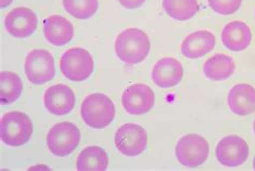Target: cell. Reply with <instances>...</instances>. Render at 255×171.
Returning <instances> with one entry per match:
<instances>
[{
  "label": "cell",
  "mask_w": 255,
  "mask_h": 171,
  "mask_svg": "<svg viewBox=\"0 0 255 171\" xmlns=\"http://www.w3.org/2000/svg\"><path fill=\"white\" fill-rule=\"evenodd\" d=\"M209 151V143L205 137L198 134H189L179 139L176 146V157L181 165L195 168L207 161Z\"/></svg>",
  "instance_id": "obj_6"
},
{
  "label": "cell",
  "mask_w": 255,
  "mask_h": 171,
  "mask_svg": "<svg viewBox=\"0 0 255 171\" xmlns=\"http://www.w3.org/2000/svg\"><path fill=\"white\" fill-rule=\"evenodd\" d=\"M13 2V0H0V8L4 9L6 6H9Z\"/></svg>",
  "instance_id": "obj_25"
},
{
  "label": "cell",
  "mask_w": 255,
  "mask_h": 171,
  "mask_svg": "<svg viewBox=\"0 0 255 171\" xmlns=\"http://www.w3.org/2000/svg\"><path fill=\"white\" fill-rule=\"evenodd\" d=\"M236 70L235 60L226 54H214L208 58L203 66V72L207 79L211 81H224L232 77Z\"/></svg>",
  "instance_id": "obj_18"
},
{
  "label": "cell",
  "mask_w": 255,
  "mask_h": 171,
  "mask_svg": "<svg viewBox=\"0 0 255 171\" xmlns=\"http://www.w3.org/2000/svg\"><path fill=\"white\" fill-rule=\"evenodd\" d=\"M163 9L171 18L185 22L196 15L199 4L197 0H163Z\"/></svg>",
  "instance_id": "obj_21"
},
{
  "label": "cell",
  "mask_w": 255,
  "mask_h": 171,
  "mask_svg": "<svg viewBox=\"0 0 255 171\" xmlns=\"http://www.w3.org/2000/svg\"><path fill=\"white\" fill-rule=\"evenodd\" d=\"M81 139V133L71 122H60L52 126L46 136L49 151L55 156H68L75 151Z\"/></svg>",
  "instance_id": "obj_5"
},
{
  "label": "cell",
  "mask_w": 255,
  "mask_h": 171,
  "mask_svg": "<svg viewBox=\"0 0 255 171\" xmlns=\"http://www.w3.org/2000/svg\"><path fill=\"white\" fill-rule=\"evenodd\" d=\"M114 145L121 154L138 156L145 151L147 133L141 125L127 123L118 128L114 135Z\"/></svg>",
  "instance_id": "obj_7"
},
{
  "label": "cell",
  "mask_w": 255,
  "mask_h": 171,
  "mask_svg": "<svg viewBox=\"0 0 255 171\" xmlns=\"http://www.w3.org/2000/svg\"><path fill=\"white\" fill-rule=\"evenodd\" d=\"M24 69L32 84L42 85L55 76V60L46 50H32L25 58Z\"/></svg>",
  "instance_id": "obj_8"
},
{
  "label": "cell",
  "mask_w": 255,
  "mask_h": 171,
  "mask_svg": "<svg viewBox=\"0 0 255 171\" xmlns=\"http://www.w3.org/2000/svg\"><path fill=\"white\" fill-rule=\"evenodd\" d=\"M253 132L255 134V119H254V122H253Z\"/></svg>",
  "instance_id": "obj_26"
},
{
  "label": "cell",
  "mask_w": 255,
  "mask_h": 171,
  "mask_svg": "<svg viewBox=\"0 0 255 171\" xmlns=\"http://www.w3.org/2000/svg\"><path fill=\"white\" fill-rule=\"evenodd\" d=\"M33 133L29 116L21 111L5 113L0 122V137L6 146L21 147L27 143Z\"/></svg>",
  "instance_id": "obj_3"
},
{
  "label": "cell",
  "mask_w": 255,
  "mask_h": 171,
  "mask_svg": "<svg viewBox=\"0 0 255 171\" xmlns=\"http://www.w3.org/2000/svg\"><path fill=\"white\" fill-rule=\"evenodd\" d=\"M59 69L66 79L72 82H82L92 76L94 59L89 51L82 47H72L60 57Z\"/></svg>",
  "instance_id": "obj_4"
},
{
  "label": "cell",
  "mask_w": 255,
  "mask_h": 171,
  "mask_svg": "<svg viewBox=\"0 0 255 171\" xmlns=\"http://www.w3.org/2000/svg\"><path fill=\"white\" fill-rule=\"evenodd\" d=\"M253 169L255 170V156H254V159H253Z\"/></svg>",
  "instance_id": "obj_27"
},
{
  "label": "cell",
  "mask_w": 255,
  "mask_h": 171,
  "mask_svg": "<svg viewBox=\"0 0 255 171\" xmlns=\"http://www.w3.org/2000/svg\"><path fill=\"white\" fill-rule=\"evenodd\" d=\"M76 96L68 85L55 84L46 88L43 94V105L53 115H66L72 111Z\"/></svg>",
  "instance_id": "obj_12"
},
{
  "label": "cell",
  "mask_w": 255,
  "mask_h": 171,
  "mask_svg": "<svg viewBox=\"0 0 255 171\" xmlns=\"http://www.w3.org/2000/svg\"><path fill=\"white\" fill-rule=\"evenodd\" d=\"M114 50L121 61L128 65H137L142 63L149 55L151 41L146 32L131 27L119 33Z\"/></svg>",
  "instance_id": "obj_1"
},
{
  "label": "cell",
  "mask_w": 255,
  "mask_h": 171,
  "mask_svg": "<svg viewBox=\"0 0 255 171\" xmlns=\"http://www.w3.org/2000/svg\"><path fill=\"white\" fill-rule=\"evenodd\" d=\"M243 0H208L210 9L220 15H231L236 13Z\"/></svg>",
  "instance_id": "obj_23"
},
{
  "label": "cell",
  "mask_w": 255,
  "mask_h": 171,
  "mask_svg": "<svg viewBox=\"0 0 255 171\" xmlns=\"http://www.w3.org/2000/svg\"><path fill=\"white\" fill-rule=\"evenodd\" d=\"M182 64L174 57L160 58L152 69L154 84L162 88H170L178 85L183 78Z\"/></svg>",
  "instance_id": "obj_13"
},
{
  "label": "cell",
  "mask_w": 255,
  "mask_h": 171,
  "mask_svg": "<svg viewBox=\"0 0 255 171\" xmlns=\"http://www.w3.org/2000/svg\"><path fill=\"white\" fill-rule=\"evenodd\" d=\"M43 35L49 43L63 46L75 37V27L62 15H51L44 20Z\"/></svg>",
  "instance_id": "obj_17"
},
{
  "label": "cell",
  "mask_w": 255,
  "mask_h": 171,
  "mask_svg": "<svg viewBox=\"0 0 255 171\" xmlns=\"http://www.w3.org/2000/svg\"><path fill=\"white\" fill-rule=\"evenodd\" d=\"M109 165V157L104 149L97 146L84 148L80 152L76 167L79 171H105Z\"/></svg>",
  "instance_id": "obj_19"
},
{
  "label": "cell",
  "mask_w": 255,
  "mask_h": 171,
  "mask_svg": "<svg viewBox=\"0 0 255 171\" xmlns=\"http://www.w3.org/2000/svg\"><path fill=\"white\" fill-rule=\"evenodd\" d=\"M119 3L127 10H135L143 5L146 0H118Z\"/></svg>",
  "instance_id": "obj_24"
},
{
  "label": "cell",
  "mask_w": 255,
  "mask_h": 171,
  "mask_svg": "<svg viewBox=\"0 0 255 171\" xmlns=\"http://www.w3.org/2000/svg\"><path fill=\"white\" fill-rule=\"evenodd\" d=\"M216 46V36L209 30H197L186 36L181 43V53L186 58L195 59L210 53Z\"/></svg>",
  "instance_id": "obj_14"
},
{
  "label": "cell",
  "mask_w": 255,
  "mask_h": 171,
  "mask_svg": "<svg viewBox=\"0 0 255 171\" xmlns=\"http://www.w3.org/2000/svg\"><path fill=\"white\" fill-rule=\"evenodd\" d=\"M80 113L87 126L102 129L111 124L116 116V107L107 95L93 93L83 99Z\"/></svg>",
  "instance_id": "obj_2"
},
{
  "label": "cell",
  "mask_w": 255,
  "mask_h": 171,
  "mask_svg": "<svg viewBox=\"0 0 255 171\" xmlns=\"http://www.w3.org/2000/svg\"><path fill=\"white\" fill-rule=\"evenodd\" d=\"M38 17L29 8L19 6L10 11L4 18V27L9 35L14 38H27L36 31Z\"/></svg>",
  "instance_id": "obj_11"
},
{
  "label": "cell",
  "mask_w": 255,
  "mask_h": 171,
  "mask_svg": "<svg viewBox=\"0 0 255 171\" xmlns=\"http://www.w3.org/2000/svg\"><path fill=\"white\" fill-rule=\"evenodd\" d=\"M23 93V82L15 72L2 71L0 73V102L10 105L16 101Z\"/></svg>",
  "instance_id": "obj_20"
},
{
  "label": "cell",
  "mask_w": 255,
  "mask_h": 171,
  "mask_svg": "<svg viewBox=\"0 0 255 171\" xmlns=\"http://www.w3.org/2000/svg\"><path fill=\"white\" fill-rule=\"evenodd\" d=\"M65 10L78 19H89L98 10V0H63Z\"/></svg>",
  "instance_id": "obj_22"
},
{
  "label": "cell",
  "mask_w": 255,
  "mask_h": 171,
  "mask_svg": "<svg viewBox=\"0 0 255 171\" xmlns=\"http://www.w3.org/2000/svg\"><path fill=\"white\" fill-rule=\"evenodd\" d=\"M218 162L225 167H238L249 156L247 141L237 135H228L221 139L216 148Z\"/></svg>",
  "instance_id": "obj_9"
},
{
  "label": "cell",
  "mask_w": 255,
  "mask_h": 171,
  "mask_svg": "<svg viewBox=\"0 0 255 171\" xmlns=\"http://www.w3.org/2000/svg\"><path fill=\"white\" fill-rule=\"evenodd\" d=\"M227 105L236 115L245 116L255 111V88L247 83L234 85L227 95Z\"/></svg>",
  "instance_id": "obj_16"
},
{
  "label": "cell",
  "mask_w": 255,
  "mask_h": 171,
  "mask_svg": "<svg viewBox=\"0 0 255 171\" xmlns=\"http://www.w3.org/2000/svg\"><path fill=\"white\" fill-rule=\"evenodd\" d=\"M123 109L131 115H142L149 112L155 102V95L152 87L142 83L132 84L122 93Z\"/></svg>",
  "instance_id": "obj_10"
},
{
  "label": "cell",
  "mask_w": 255,
  "mask_h": 171,
  "mask_svg": "<svg viewBox=\"0 0 255 171\" xmlns=\"http://www.w3.org/2000/svg\"><path fill=\"white\" fill-rule=\"evenodd\" d=\"M221 40L227 50L241 52L250 45L252 32L250 27L245 22L233 20L223 27L222 32H221Z\"/></svg>",
  "instance_id": "obj_15"
}]
</instances>
